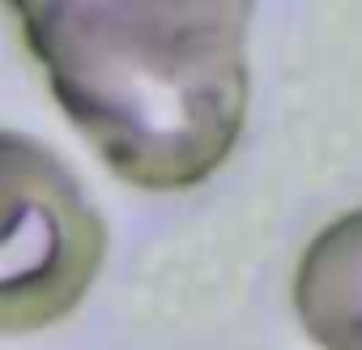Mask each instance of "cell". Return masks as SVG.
Here are the masks:
<instances>
[{
	"label": "cell",
	"mask_w": 362,
	"mask_h": 350,
	"mask_svg": "<svg viewBox=\"0 0 362 350\" xmlns=\"http://www.w3.org/2000/svg\"><path fill=\"white\" fill-rule=\"evenodd\" d=\"M107 261V218L39 137L0 128V337L69 320Z\"/></svg>",
	"instance_id": "7a4b0ae2"
},
{
	"label": "cell",
	"mask_w": 362,
	"mask_h": 350,
	"mask_svg": "<svg viewBox=\"0 0 362 350\" xmlns=\"http://www.w3.org/2000/svg\"><path fill=\"white\" fill-rule=\"evenodd\" d=\"M290 299L315 350H362V205L303 248Z\"/></svg>",
	"instance_id": "3957f363"
},
{
	"label": "cell",
	"mask_w": 362,
	"mask_h": 350,
	"mask_svg": "<svg viewBox=\"0 0 362 350\" xmlns=\"http://www.w3.org/2000/svg\"><path fill=\"white\" fill-rule=\"evenodd\" d=\"M56 107L115 180L205 184L252 98V5H13Z\"/></svg>",
	"instance_id": "6da1fadb"
}]
</instances>
